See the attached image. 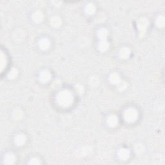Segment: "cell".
<instances>
[{
    "label": "cell",
    "mask_w": 165,
    "mask_h": 165,
    "mask_svg": "<svg viewBox=\"0 0 165 165\" xmlns=\"http://www.w3.org/2000/svg\"><path fill=\"white\" fill-rule=\"evenodd\" d=\"M58 99L61 104L65 106H68L72 101V96L67 92H64L61 94Z\"/></svg>",
    "instance_id": "cell-1"
},
{
    "label": "cell",
    "mask_w": 165,
    "mask_h": 165,
    "mask_svg": "<svg viewBox=\"0 0 165 165\" xmlns=\"http://www.w3.org/2000/svg\"><path fill=\"white\" fill-rule=\"evenodd\" d=\"M137 117V113L134 110H129L125 113V118L128 121H134Z\"/></svg>",
    "instance_id": "cell-2"
},
{
    "label": "cell",
    "mask_w": 165,
    "mask_h": 165,
    "mask_svg": "<svg viewBox=\"0 0 165 165\" xmlns=\"http://www.w3.org/2000/svg\"><path fill=\"white\" fill-rule=\"evenodd\" d=\"M41 46L42 48H47L48 46V42L47 41H42L41 43Z\"/></svg>",
    "instance_id": "cell-3"
}]
</instances>
